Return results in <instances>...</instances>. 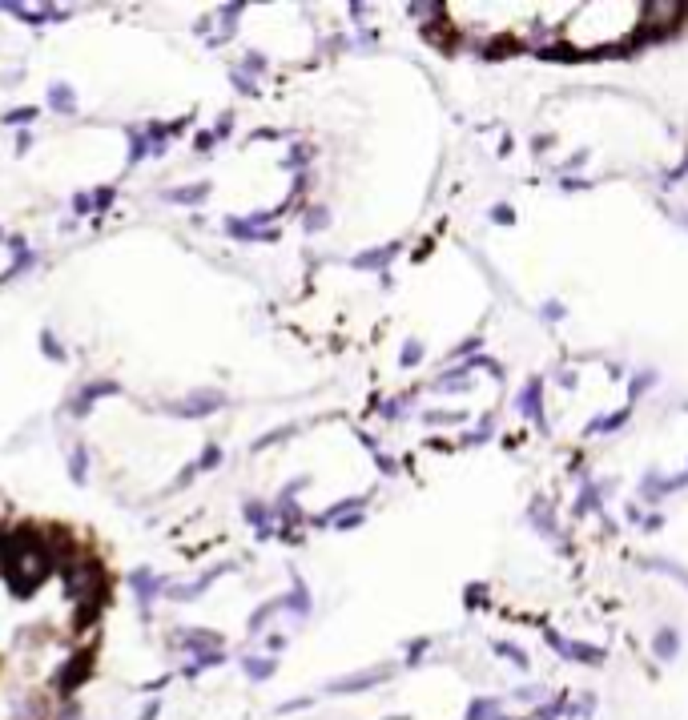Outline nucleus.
Listing matches in <instances>:
<instances>
[{"label": "nucleus", "mask_w": 688, "mask_h": 720, "mask_svg": "<svg viewBox=\"0 0 688 720\" xmlns=\"http://www.w3.org/2000/svg\"><path fill=\"white\" fill-rule=\"evenodd\" d=\"M101 563H93V559H81V563H69L64 568V596L69 600H89V596H101Z\"/></svg>", "instance_id": "1"}, {"label": "nucleus", "mask_w": 688, "mask_h": 720, "mask_svg": "<svg viewBox=\"0 0 688 720\" xmlns=\"http://www.w3.org/2000/svg\"><path fill=\"white\" fill-rule=\"evenodd\" d=\"M218 407H225V395L222 390H193L189 398H181V403H165V415H177V419H205V415H213Z\"/></svg>", "instance_id": "2"}, {"label": "nucleus", "mask_w": 688, "mask_h": 720, "mask_svg": "<svg viewBox=\"0 0 688 720\" xmlns=\"http://www.w3.org/2000/svg\"><path fill=\"white\" fill-rule=\"evenodd\" d=\"M109 395H121V383H113V378H93V383L81 386V395L69 403V415L73 419H85L89 410H93V403L97 398H109Z\"/></svg>", "instance_id": "3"}, {"label": "nucleus", "mask_w": 688, "mask_h": 720, "mask_svg": "<svg viewBox=\"0 0 688 720\" xmlns=\"http://www.w3.org/2000/svg\"><path fill=\"white\" fill-rule=\"evenodd\" d=\"M93 676V652H81V656H73L69 664L61 668V676H57V692L61 696H73L81 684Z\"/></svg>", "instance_id": "4"}, {"label": "nucleus", "mask_w": 688, "mask_h": 720, "mask_svg": "<svg viewBox=\"0 0 688 720\" xmlns=\"http://www.w3.org/2000/svg\"><path fill=\"white\" fill-rule=\"evenodd\" d=\"M234 563H222V568H210L201 580H193V584H165V596L177 600V604H193V600H201L205 592H210V584L222 575V571H230Z\"/></svg>", "instance_id": "5"}, {"label": "nucleus", "mask_w": 688, "mask_h": 720, "mask_svg": "<svg viewBox=\"0 0 688 720\" xmlns=\"http://www.w3.org/2000/svg\"><path fill=\"white\" fill-rule=\"evenodd\" d=\"M165 584L169 580H157L150 568H137V571H129V587L137 592V604H141V612H150V604L157 596H165Z\"/></svg>", "instance_id": "6"}, {"label": "nucleus", "mask_w": 688, "mask_h": 720, "mask_svg": "<svg viewBox=\"0 0 688 720\" xmlns=\"http://www.w3.org/2000/svg\"><path fill=\"white\" fill-rule=\"evenodd\" d=\"M390 676V668H375V672H359V676H342V680H330L326 692H363V688H375Z\"/></svg>", "instance_id": "7"}, {"label": "nucleus", "mask_w": 688, "mask_h": 720, "mask_svg": "<svg viewBox=\"0 0 688 720\" xmlns=\"http://www.w3.org/2000/svg\"><path fill=\"white\" fill-rule=\"evenodd\" d=\"M519 410L531 415L536 427H543V383H539V378H531V383L524 386V395H519Z\"/></svg>", "instance_id": "8"}, {"label": "nucleus", "mask_w": 688, "mask_h": 720, "mask_svg": "<svg viewBox=\"0 0 688 720\" xmlns=\"http://www.w3.org/2000/svg\"><path fill=\"white\" fill-rule=\"evenodd\" d=\"M210 198V186L198 181V186H181V189H165L162 201H174V206H198V201Z\"/></svg>", "instance_id": "9"}, {"label": "nucleus", "mask_w": 688, "mask_h": 720, "mask_svg": "<svg viewBox=\"0 0 688 720\" xmlns=\"http://www.w3.org/2000/svg\"><path fill=\"white\" fill-rule=\"evenodd\" d=\"M181 648H189V652H193V656H201V652H218V648H222V640H218V636L213 632H186L181 636Z\"/></svg>", "instance_id": "10"}, {"label": "nucleus", "mask_w": 688, "mask_h": 720, "mask_svg": "<svg viewBox=\"0 0 688 720\" xmlns=\"http://www.w3.org/2000/svg\"><path fill=\"white\" fill-rule=\"evenodd\" d=\"M395 254H399V246L390 242V246H378V249H366V254H359V258H354V266H359V270H378V266H387Z\"/></svg>", "instance_id": "11"}, {"label": "nucleus", "mask_w": 688, "mask_h": 720, "mask_svg": "<svg viewBox=\"0 0 688 720\" xmlns=\"http://www.w3.org/2000/svg\"><path fill=\"white\" fill-rule=\"evenodd\" d=\"M49 105H52L57 113H64V117H73V113H77L73 89H69V85H52V89H49Z\"/></svg>", "instance_id": "12"}, {"label": "nucleus", "mask_w": 688, "mask_h": 720, "mask_svg": "<svg viewBox=\"0 0 688 720\" xmlns=\"http://www.w3.org/2000/svg\"><path fill=\"white\" fill-rule=\"evenodd\" d=\"M282 608H290L294 616H306V612H310V592H306V584H302L298 575H294V592L282 600Z\"/></svg>", "instance_id": "13"}, {"label": "nucleus", "mask_w": 688, "mask_h": 720, "mask_svg": "<svg viewBox=\"0 0 688 720\" xmlns=\"http://www.w3.org/2000/svg\"><path fill=\"white\" fill-rule=\"evenodd\" d=\"M551 644L560 648L563 656H572V660H588V664H592V660H600V656H604L600 648H584V644H572V640H560V636H551Z\"/></svg>", "instance_id": "14"}, {"label": "nucleus", "mask_w": 688, "mask_h": 720, "mask_svg": "<svg viewBox=\"0 0 688 720\" xmlns=\"http://www.w3.org/2000/svg\"><path fill=\"white\" fill-rule=\"evenodd\" d=\"M242 668H246V676H250V680H270L278 664H274L270 656H246V660H242Z\"/></svg>", "instance_id": "15"}, {"label": "nucleus", "mask_w": 688, "mask_h": 720, "mask_svg": "<svg viewBox=\"0 0 688 720\" xmlns=\"http://www.w3.org/2000/svg\"><path fill=\"white\" fill-rule=\"evenodd\" d=\"M69 475H73V483H85L89 479V451L85 447H73V455H69Z\"/></svg>", "instance_id": "16"}, {"label": "nucleus", "mask_w": 688, "mask_h": 720, "mask_svg": "<svg viewBox=\"0 0 688 720\" xmlns=\"http://www.w3.org/2000/svg\"><path fill=\"white\" fill-rule=\"evenodd\" d=\"M242 515H246V519H250L254 527H270V507H266L262 499H246Z\"/></svg>", "instance_id": "17"}, {"label": "nucleus", "mask_w": 688, "mask_h": 720, "mask_svg": "<svg viewBox=\"0 0 688 720\" xmlns=\"http://www.w3.org/2000/svg\"><path fill=\"white\" fill-rule=\"evenodd\" d=\"M222 648H218V652H201V656H193L186 664V676H198V672H205V668H213V664H222Z\"/></svg>", "instance_id": "18"}, {"label": "nucleus", "mask_w": 688, "mask_h": 720, "mask_svg": "<svg viewBox=\"0 0 688 720\" xmlns=\"http://www.w3.org/2000/svg\"><path fill=\"white\" fill-rule=\"evenodd\" d=\"M129 141H133V145H129V169H133V165L150 153V141H145V129H129Z\"/></svg>", "instance_id": "19"}, {"label": "nucleus", "mask_w": 688, "mask_h": 720, "mask_svg": "<svg viewBox=\"0 0 688 720\" xmlns=\"http://www.w3.org/2000/svg\"><path fill=\"white\" fill-rule=\"evenodd\" d=\"M302 225H306V234H318V230H326V225H330V213H326V206H314V210H306Z\"/></svg>", "instance_id": "20"}, {"label": "nucleus", "mask_w": 688, "mask_h": 720, "mask_svg": "<svg viewBox=\"0 0 688 720\" xmlns=\"http://www.w3.org/2000/svg\"><path fill=\"white\" fill-rule=\"evenodd\" d=\"M40 350H45V359H52V362H64V359H69V350L57 342V334H52V330H45V334H40Z\"/></svg>", "instance_id": "21"}, {"label": "nucleus", "mask_w": 688, "mask_h": 720, "mask_svg": "<svg viewBox=\"0 0 688 720\" xmlns=\"http://www.w3.org/2000/svg\"><path fill=\"white\" fill-rule=\"evenodd\" d=\"M278 608H282V600H270V604H262V608H258V612L250 616V632H254V636L262 632V628L270 624V616H274Z\"/></svg>", "instance_id": "22"}, {"label": "nucleus", "mask_w": 688, "mask_h": 720, "mask_svg": "<svg viewBox=\"0 0 688 720\" xmlns=\"http://www.w3.org/2000/svg\"><path fill=\"white\" fill-rule=\"evenodd\" d=\"M266 69H270V61H266L262 52H246V61H242V73L246 77H262Z\"/></svg>", "instance_id": "23"}, {"label": "nucleus", "mask_w": 688, "mask_h": 720, "mask_svg": "<svg viewBox=\"0 0 688 720\" xmlns=\"http://www.w3.org/2000/svg\"><path fill=\"white\" fill-rule=\"evenodd\" d=\"M0 121H4V125H21V129H25V125H33V121H37V109H28V105H25V109H13V113H4Z\"/></svg>", "instance_id": "24"}, {"label": "nucleus", "mask_w": 688, "mask_h": 720, "mask_svg": "<svg viewBox=\"0 0 688 720\" xmlns=\"http://www.w3.org/2000/svg\"><path fill=\"white\" fill-rule=\"evenodd\" d=\"M310 157H314L310 145H294V150L286 153V169H302V165L310 162Z\"/></svg>", "instance_id": "25"}, {"label": "nucleus", "mask_w": 688, "mask_h": 720, "mask_svg": "<svg viewBox=\"0 0 688 720\" xmlns=\"http://www.w3.org/2000/svg\"><path fill=\"white\" fill-rule=\"evenodd\" d=\"M13 712L21 720H40V716H45V708H40L37 700H21V704H13Z\"/></svg>", "instance_id": "26"}, {"label": "nucleus", "mask_w": 688, "mask_h": 720, "mask_svg": "<svg viewBox=\"0 0 688 720\" xmlns=\"http://www.w3.org/2000/svg\"><path fill=\"white\" fill-rule=\"evenodd\" d=\"M218 463H222V447H205L201 451V459H198V471H210V467H218Z\"/></svg>", "instance_id": "27"}, {"label": "nucleus", "mask_w": 688, "mask_h": 720, "mask_svg": "<svg viewBox=\"0 0 688 720\" xmlns=\"http://www.w3.org/2000/svg\"><path fill=\"white\" fill-rule=\"evenodd\" d=\"M652 378H656V374H652V371L636 374V383L628 386V403H632V398H640V395H644V390H648V386H652Z\"/></svg>", "instance_id": "28"}, {"label": "nucleus", "mask_w": 688, "mask_h": 720, "mask_svg": "<svg viewBox=\"0 0 688 720\" xmlns=\"http://www.w3.org/2000/svg\"><path fill=\"white\" fill-rule=\"evenodd\" d=\"M230 77H234V85H238V93H242V97H254V93H258V85H254V77H246L242 69H234Z\"/></svg>", "instance_id": "29"}, {"label": "nucleus", "mask_w": 688, "mask_h": 720, "mask_svg": "<svg viewBox=\"0 0 688 720\" xmlns=\"http://www.w3.org/2000/svg\"><path fill=\"white\" fill-rule=\"evenodd\" d=\"M89 198H93V210L105 213V210L113 206V198H117V193H113V189H97V193H89Z\"/></svg>", "instance_id": "30"}, {"label": "nucleus", "mask_w": 688, "mask_h": 720, "mask_svg": "<svg viewBox=\"0 0 688 720\" xmlns=\"http://www.w3.org/2000/svg\"><path fill=\"white\" fill-rule=\"evenodd\" d=\"M628 410L632 407H624V410H616L612 419H600V422H592V431H612V427H620V422L628 419Z\"/></svg>", "instance_id": "31"}, {"label": "nucleus", "mask_w": 688, "mask_h": 720, "mask_svg": "<svg viewBox=\"0 0 688 720\" xmlns=\"http://www.w3.org/2000/svg\"><path fill=\"white\" fill-rule=\"evenodd\" d=\"M656 652H660V656H672V652H676V632H660V636H656Z\"/></svg>", "instance_id": "32"}, {"label": "nucleus", "mask_w": 688, "mask_h": 720, "mask_svg": "<svg viewBox=\"0 0 688 720\" xmlns=\"http://www.w3.org/2000/svg\"><path fill=\"white\" fill-rule=\"evenodd\" d=\"M286 435H294V427H278V431H270V435H266V439H258V443H254V451L270 447V443H278V439H286Z\"/></svg>", "instance_id": "33"}, {"label": "nucleus", "mask_w": 688, "mask_h": 720, "mask_svg": "<svg viewBox=\"0 0 688 720\" xmlns=\"http://www.w3.org/2000/svg\"><path fill=\"white\" fill-rule=\"evenodd\" d=\"M359 523H363V511H351V515H338L334 527L338 531H351V527H359Z\"/></svg>", "instance_id": "34"}, {"label": "nucleus", "mask_w": 688, "mask_h": 720, "mask_svg": "<svg viewBox=\"0 0 688 720\" xmlns=\"http://www.w3.org/2000/svg\"><path fill=\"white\" fill-rule=\"evenodd\" d=\"M419 359H423V347H419V342H407V347H402V366H415Z\"/></svg>", "instance_id": "35"}, {"label": "nucleus", "mask_w": 688, "mask_h": 720, "mask_svg": "<svg viewBox=\"0 0 688 720\" xmlns=\"http://www.w3.org/2000/svg\"><path fill=\"white\" fill-rule=\"evenodd\" d=\"M213 141H218L213 133H198V137H193V150H198V153H210V150H213Z\"/></svg>", "instance_id": "36"}, {"label": "nucleus", "mask_w": 688, "mask_h": 720, "mask_svg": "<svg viewBox=\"0 0 688 720\" xmlns=\"http://www.w3.org/2000/svg\"><path fill=\"white\" fill-rule=\"evenodd\" d=\"M230 133H234V117H230V113H225L222 121L213 125V137H230Z\"/></svg>", "instance_id": "37"}, {"label": "nucleus", "mask_w": 688, "mask_h": 720, "mask_svg": "<svg viewBox=\"0 0 688 720\" xmlns=\"http://www.w3.org/2000/svg\"><path fill=\"white\" fill-rule=\"evenodd\" d=\"M93 210V198H89V193H77L73 198V213H89Z\"/></svg>", "instance_id": "38"}, {"label": "nucleus", "mask_w": 688, "mask_h": 720, "mask_svg": "<svg viewBox=\"0 0 688 720\" xmlns=\"http://www.w3.org/2000/svg\"><path fill=\"white\" fill-rule=\"evenodd\" d=\"M479 350V338H467V342H459L455 347V359H463V354H475Z\"/></svg>", "instance_id": "39"}, {"label": "nucleus", "mask_w": 688, "mask_h": 720, "mask_svg": "<svg viewBox=\"0 0 688 720\" xmlns=\"http://www.w3.org/2000/svg\"><path fill=\"white\" fill-rule=\"evenodd\" d=\"M298 708H310V696H302V700H286V704H278V712H298Z\"/></svg>", "instance_id": "40"}, {"label": "nucleus", "mask_w": 688, "mask_h": 720, "mask_svg": "<svg viewBox=\"0 0 688 720\" xmlns=\"http://www.w3.org/2000/svg\"><path fill=\"white\" fill-rule=\"evenodd\" d=\"M592 503H600V491H592V487H588V491L580 495V511H588Z\"/></svg>", "instance_id": "41"}, {"label": "nucleus", "mask_w": 688, "mask_h": 720, "mask_svg": "<svg viewBox=\"0 0 688 720\" xmlns=\"http://www.w3.org/2000/svg\"><path fill=\"white\" fill-rule=\"evenodd\" d=\"M193 475H198V463H189L186 471L177 475V483H174V487H186V483H189V479H193Z\"/></svg>", "instance_id": "42"}, {"label": "nucleus", "mask_w": 688, "mask_h": 720, "mask_svg": "<svg viewBox=\"0 0 688 720\" xmlns=\"http://www.w3.org/2000/svg\"><path fill=\"white\" fill-rule=\"evenodd\" d=\"M157 712H162V700H153V704H145V712H141V720H153V716H157Z\"/></svg>", "instance_id": "43"}, {"label": "nucleus", "mask_w": 688, "mask_h": 720, "mask_svg": "<svg viewBox=\"0 0 688 720\" xmlns=\"http://www.w3.org/2000/svg\"><path fill=\"white\" fill-rule=\"evenodd\" d=\"M375 459H378V467H383L387 475H395V459H387V455H378V451H375Z\"/></svg>", "instance_id": "44"}, {"label": "nucleus", "mask_w": 688, "mask_h": 720, "mask_svg": "<svg viewBox=\"0 0 688 720\" xmlns=\"http://www.w3.org/2000/svg\"><path fill=\"white\" fill-rule=\"evenodd\" d=\"M57 720H81V708H77V704H69V708H64V712H61Z\"/></svg>", "instance_id": "45"}, {"label": "nucleus", "mask_w": 688, "mask_h": 720, "mask_svg": "<svg viewBox=\"0 0 688 720\" xmlns=\"http://www.w3.org/2000/svg\"><path fill=\"white\" fill-rule=\"evenodd\" d=\"M28 145H33V137H28V133H25V129H21V137H16V153H25V150H28Z\"/></svg>", "instance_id": "46"}, {"label": "nucleus", "mask_w": 688, "mask_h": 720, "mask_svg": "<svg viewBox=\"0 0 688 720\" xmlns=\"http://www.w3.org/2000/svg\"><path fill=\"white\" fill-rule=\"evenodd\" d=\"M491 218H495V222H512V210H507V206H500V210L491 213Z\"/></svg>", "instance_id": "47"}, {"label": "nucleus", "mask_w": 688, "mask_h": 720, "mask_svg": "<svg viewBox=\"0 0 688 720\" xmlns=\"http://www.w3.org/2000/svg\"><path fill=\"white\" fill-rule=\"evenodd\" d=\"M390 720H407V716H390Z\"/></svg>", "instance_id": "48"}, {"label": "nucleus", "mask_w": 688, "mask_h": 720, "mask_svg": "<svg viewBox=\"0 0 688 720\" xmlns=\"http://www.w3.org/2000/svg\"><path fill=\"white\" fill-rule=\"evenodd\" d=\"M0 242H4V234H0Z\"/></svg>", "instance_id": "49"}]
</instances>
